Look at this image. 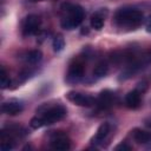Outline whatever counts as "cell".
Wrapping results in <instances>:
<instances>
[{"instance_id": "6da1fadb", "label": "cell", "mask_w": 151, "mask_h": 151, "mask_svg": "<svg viewBox=\"0 0 151 151\" xmlns=\"http://www.w3.org/2000/svg\"><path fill=\"white\" fill-rule=\"evenodd\" d=\"M144 15L140 11L131 7H123L119 8L114 14V22L126 29H136L143 22Z\"/></svg>"}, {"instance_id": "7a4b0ae2", "label": "cell", "mask_w": 151, "mask_h": 151, "mask_svg": "<svg viewBox=\"0 0 151 151\" xmlns=\"http://www.w3.org/2000/svg\"><path fill=\"white\" fill-rule=\"evenodd\" d=\"M63 11L65 12V15L61 19V27L65 29H73L78 27L85 17V11L79 5H72V4H64L61 6Z\"/></svg>"}, {"instance_id": "3957f363", "label": "cell", "mask_w": 151, "mask_h": 151, "mask_svg": "<svg viewBox=\"0 0 151 151\" xmlns=\"http://www.w3.org/2000/svg\"><path fill=\"white\" fill-rule=\"evenodd\" d=\"M66 113H67V111L63 105H55V106L47 109L41 114L44 125H51V124H54V123L61 120L66 116Z\"/></svg>"}, {"instance_id": "277c9868", "label": "cell", "mask_w": 151, "mask_h": 151, "mask_svg": "<svg viewBox=\"0 0 151 151\" xmlns=\"http://www.w3.org/2000/svg\"><path fill=\"white\" fill-rule=\"evenodd\" d=\"M41 25V19L37 14H29L24 19L22 22V34L24 35H32L38 33Z\"/></svg>"}, {"instance_id": "5b68a950", "label": "cell", "mask_w": 151, "mask_h": 151, "mask_svg": "<svg viewBox=\"0 0 151 151\" xmlns=\"http://www.w3.org/2000/svg\"><path fill=\"white\" fill-rule=\"evenodd\" d=\"M66 98L72 101L73 104L78 105V106H85V107H90L96 103V99L90 96V94H85L81 92H76V91H70L66 93Z\"/></svg>"}, {"instance_id": "8992f818", "label": "cell", "mask_w": 151, "mask_h": 151, "mask_svg": "<svg viewBox=\"0 0 151 151\" xmlns=\"http://www.w3.org/2000/svg\"><path fill=\"white\" fill-rule=\"evenodd\" d=\"M51 147L57 151H66L71 147L70 139L63 133H55L51 139Z\"/></svg>"}, {"instance_id": "52a82bcc", "label": "cell", "mask_w": 151, "mask_h": 151, "mask_svg": "<svg viewBox=\"0 0 151 151\" xmlns=\"http://www.w3.org/2000/svg\"><path fill=\"white\" fill-rule=\"evenodd\" d=\"M24 110V105L18 101V100H9L2 104L1 106V111L5 114H9V116H15L18 113H20Z\"/></svg>"}, {"instance_id": "ba28073f", "label": "cell", "mask_w": 151, "mask_h": 151, "mask_svg": "<svg viewBox=\"0 0 151 151\" xmlns=\"http://www.w3.org/2000/svg\"><path fill=\"white\" fill-rule=\"evenodd\" d=\"M142 104V93L137 90H132L127 92L125 96V105L129 109H138Z\"/></svg>"}, {"instance_id": "9c48e42d", "label": "cell", "mask_w": 151, "mask_h": 151, "mask_svg": "<svg viewBox=\"0 0 151 151\" xmlns=\"http://www.w3.org/2000/svg\"><path fill=\"white\" fill-rule=\"evenodd\" d=\"M113 101H114V93L110 90H105V91H101L99 97H98V105L101 107V109H107L110 106L113 105Z\"/></svg>"}, {"instance_id": "30bf717a", "label": "cell", "mask_w": 151, "mask_h": 151, "mask_svg": "<svg viewBox=\"0 0 151 151\" xmlns=\"http://www.w3.org/2000/svg\"><path fill=\"white\" fill-rule=\"evenodd\" d=\"M104 12H107L106 8H101L99 11H97L92 17H91V27L97 29V31H100L103 27H104V20H105V15L106 13L104 14Z\"/></svg>"}, {"instance_id": "8fae6325", "label": "cell", "mask_w": 151, "mask_h": 151, "mask_svg": "<svg viewBox=\"0 0 151 151\" xmlns=\"http://www.w3.org/2000/svg\"><path fill=\"white\" fill-rule=\"evenodd\" d=\"M109 133H110V124H109V123H103V124L98 127L96 136L91 139L92 144H94V145L101 144V142H104V139L109 136Z\"/></svg>"}, {"instance_id": "7c38bea8", "label": "cell", "mask_w": 151, "mask_h": 151, "mask_svg": "<svg viewBox=\"0 0 151 151\" xmlns=\"http://www.w3.org/2000/svg\"><path fill=\"white\" fill-rule=\"evenodd\" d=\"M84 72H85L84 65L81 63H79V61H76L74 64H71L70 65V68H68V78L72 79V80H78V79H80L84 76Z\"/></svg>"}, {"instance_id": "4fadbf2b", "label": "cell", "mask_w": 151, "mask_h": 151, "mask_svg": "<svg viewBox=\"0 0 151 151\" xmlns=\"http://www.w3.org/2000/svg\"><path fill=\"white\" fill-rule=\"evenodd\" d=\"M131 134H132L133 139H134L138 144H146V143L150 142V138H151L149 132H146V131H144V130H142V129H138V127L133 129V130L131 131Z\"/></svg>"}, {"instance_id": "5bb4252c", "label": "cell", "mask_w": 151, "mask_h": 151, "mask_svg": "<svg viewBox=\"0 0 151 151\" xmlns=\"http://www.w3.org/2000/svg\"><path fill=\"white\" fill-rule=\"evenodd\" d=\"M109 72V65L106 61H100L96 65V67L93 68V74L98 78H101L104 76H106Z\"/></svg>"}, {"instance_id": "9a60e30c", "label": "cell", "mask_w": 151, "mask_h": 151, "mask_svg": "<svg viewBox=\"0 0 151 151\" xmlns=\"http://www.w3.org/2000/svg\"><path fill=\"white\" fill-rule=\"evenodd\" d=\"M26 59L29 64H37L42 59V53L40 50H32L27 53Z\"/></svg>"}, {"instance_id": "2e32d148", "label": "cell", "mask_w": 151, "mask_h": 151, "mask_svg": "<svg viewBox=\"0 0 151 151\" xmlns=\"http://www.w3.org/2000/svg\"><path fill=\"white\" fill-rule=\"evenodd\" d=\"M52 47H53V51L54 52H60V51L64 50V47H65V40H64V37L61 34H57L53 38Z\"/></svg>"}, {"instance_id": "e0dca14e", "label": "cell", "mask_w": 151, "mask_h": 151, "mask_svg": "<svg viewBox=\"0 0 151 151\" xmlns=\"http://www.w3.org/2000/svg\"><path fill=\"white\" fill-rule=\"evenodd\" d=\"M0 84H1V88L5 90L7 87H9V84H11V79L5 70V67H1V78H0Z\"/></svg>"}, {"instance_id": "ac0fdd59", "label": "cell", "mask_w": 151, "mask_h": 151, "mask_svg": "<svg viewBox=\"0 0 151 151\" xmlns=\"http://www.w3.org/2000/svg\"><path fill=\"white\" fill-rule=\"evenodd\" d=\"M29 126H31L32 129H34V130L40 129L41 126H44V122H42L41 116H35V117H33V118L29 120Z\"/></svg>"}, {"instance_id": "d6986e66", "label": "cell", "mask_w": 151, "mask_h": 151, "mask_svg": "<svg viewBox=\"0 0 151 151\" xmlns=\"http://www.w3.org/2000/svg\"><path fill=\"white\" fill-rule=\"evenodd\" d=\"M137 91H139L142 94L147 90V83L146 81H140V83H138V86H137V88H136Z\"/></svg>"}, {"instance_id": "ffe728a7", "label": "cell", "mask_w": 151, "mask_h": 151, "mask_svg": "<svg viewBox=\"0 0 151 151\" xmlns=\"http://www.w3.org/2000/svg\"><path fill=\"white\" fill-rule=\"evenodd\" d=\"M116 150H123V151H131L132 150V146L126 144V143H120L119 145L116 146Z\"/></svg>"}, {"instance_id": "44dd1931", "label": "cell", "mask_w": 151, "mask_h": 151, "mask_svg": "<svg viewBox=\"0 0 151 151\" xmlns=\"http://www.w3.org/2000/svg\"><path fill=\"white\" fill-rule=\"evenodd\" d=\"M145 28H146V31L149 33H151V14L147 17V19L145 21Z\"/></svg>"}, {"instance_id": "7402d4cb", "label": "cell", "mask_w": 151, "mask_h": 151, "mask_svg": "<svg viewBox=\"0 0 151 151\" xmlns=\"http://www.w3.org/2000/svg\"><path fill=\"white\" fill-rule=\"evenodd\" d=\"M32 2H38V1H42V0H31Z\"/></svg>"}]
</instances>
